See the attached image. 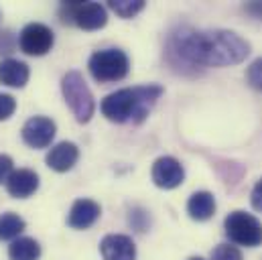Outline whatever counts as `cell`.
<instances>
[{
    "label": "cell",
    "instance_id": "cell-14",
    "mask_svg": "<svg viewBox=\"0 0 262 260\" xmlns=\"http://www.w3.org/2000/svg\"><path fill=\"white\" fill-rule=\"evenodd\" d=\"M29 81V67L18 59L0 61V83L10 88H23Z\"/></svg>",
    "mask_w": 262,
    "mask_h": 260
},
{
    "label": "cell",
    "instance_id": "cell-7",
    "mask_svg": "<svg viewBox=\"0 0 262 260\" xmlns=\"http://www.w3.org/2000/svg\"><path fill=\"white\" fill-rule=\"evenodd\" d=\"M53 43H55L53 31L41 23H31L20 33V49L33 57H41V55L49 53Z\"/></svg>",
    "mask_w": 262,
    "mask_h": 260
},
{
    "label": "cell",
    "instance_id": "cell-23",
    "mask_svg": "<svg viewBox=\"0 0 262 260\" xmlns=\"http://www.w3.org/2000/svg\"><path fill=\"white\" fill-rule=\"evenodd\" d=\"M250 201H252V207H254L256 211H262V179L254 185L252 195H250Z\"/></svg>",
    "mask_w": 262,
    "mask_h": 260
},
{
    "label": "cell",
    "instance_id": "cell-5",
    "mask_svg": "<svg viewBox=\"0 0 262 260\" xmlns=\"http://www.w3.org/2000/svg\"><path fill=\"white\" fill-rule=\"evenodd\" d=\"M224 228H226V236L230 238V242L238 246L256 248L262 244V224L252 213H246L240 209L232 211L226 218Z\"/></svg>",
    "mask_w": 262,
    "mask_h": 260
},
{
    "label": "cell",
    "instance_id": "cell-19",
    "mask_svg": "<svg viewBox=\"0 0 262 260\" xmlns=\"http://www.w3.org/2000/svg\"><path fill=\"white\" fill-rule=\"evenodd\" d=\"M211 260H242V252L232 244H220L211 252Z\"/></svg>",
    "mask_w": 262,
    "mask_h": 260
},
{
    "label": "cell",
    "instance_id": "cell-12",
    "mask_svg": "<svg viewBox=\"0 0 262 260\" xmlns=\"http://www.w3.org/2000/svg\"><path fill=\"white\" fill-rule=\"evenodd\" d=\"M6 189L8 193L16 199H25V197H31L39 189V175L31 169H18V171H12V175L8 177L6 181Z\"/></svg>",
    "mask_w": 262,
    "mask_h": 260
},
{
    "label": "cell",
    "instance_id": "cell-22",
    "mask_svg": "<svg viewBox=\"0 0 262 260\" xmlns=\"http://www.w3.org/2000/svg\"><path fill=\"white\" fill-rule=\"evenodd\" d=\"M12 175V159L8 155H0V183H6Z\"/></svg>",
    "mask_w": 262,
    "mask_h": 260
},
{
    "label": "cell",
    "instance_id": "cell-15",
    "mask_svg": "<svg viewBox=\"0 0 262 260\" xmlns=\"http://www.w3.org/2000/svg\"><path fill=\"white\" fill-rule=\"evenodd\" d=\"M187 211L197 222H205L215 213V199L209 191H197L187 201Z\"/></svg>",
    "mask_w": 262,
    "mask_h": 260
},
{
    "label": "cell",
    "instance_id": "cell-6",
    "mask_svg": "<svg viewBox=\"0 0 262 260\" xmlns=\"http://www.w3.org/2000/svg\"><path fill=\"white\" fill-rule=\"evenodd\" d=\"M59 14L63 23H73L83 31H98L108 23L106 8L98 2H63Z\"/></svg>",
    "mask_w": 262,
    "mask_h": 260
},
{
    "label": "cell",
    "instance_id": "cell-8",
    "mask_svg": "<svg viewBox=\"0 0 262 260\" xmlns=\"http://www.w3.org/2000/svg\"><path fill=\"white\" fill-rule=\"evenodd\" d=\"M185 169L183 165L173 157H161L152 165V181L161 189H175L183 183Z\"/></svg>",
    "mask_w": 262,
    "mask_h": 260
},
{
    "label": "cell",
    "instance_id": "cell-2",
    "mask_svg": "<svg viewBox=\"0 0 262 260\" xmlns=\"http://www.w3.org/2000/svg\"><path fill=\"white\" fill-rule=\"evenodd\" d=\"M163 96L161 85H138L118 90L102 100V114L112 122H142L148 110Z\"/></svg>",
    "mask_w": 262,
    "mask_h": 260
},
{
    "label": "cell",
    "instance_id": "cell-21",
    "mask_svg": "<svg viewBox=\"0 0 262 260\" xmlns=\"http://www.w3.org/2000/svg\"><path fill=\"white\" fill-rule=\"evenodd\" d=\"M14 110H16V100L10 94H0V120L10 118Z\"/></svg>",
    "mask_w": 262,
    "mask_h": 260
},
{
    "label": "cell",
    "instance_id": "cell-9",
    "mask_svg": "<svg viewBox=\"0 0 262 260\" xmlns=\"http://www.w3.org/2000/svg\"><path fill=\"white\" fill-rule=\"evenodd\" d=\"M57 126L47 116H33L23 126V140L33 148H45L55 138Z\"/></svg>",
    "mask_w": 262,
    "mask_h": 260
},
{
    "label": "cell",
    "instance_id": "cell-16",
    "mask_svg": "<svg viewBox=\"0 0 262 260\" xmlns=\"http://www.w3.org/2000/svg\"><path fill=\"white\" fill-rule=\"evenodd\" d=\"M10 260H39L41 246L33 238H16L8 248Z\"/></svg>",
    "mask_w": 262,
    "mask_h": 260
},
{
    "label": "cell",
    "instance_id": "cell-25",
    "mask_svg": "<svg viewBox=\"0 0 262 260\" xmlns=\"http://www.w3.org/2000/svg\"><path fill=\"white\" fill-rule=\"evenodd\" d=\"M189 260H205V258H201V256H193V258H189Z\"/></svg>",
    "mask_w": 262,
    "mask_h": 260
},
{
    "label": "cell",
    "instance_id": "cell-10",
    "mask_svg": "<svg viewBox=\"0 0 262 260\" xmlns=\"http://www.w3.org/2000/svg\"><path fill=\"white\" fill-rule=\"evenodd\" d=\"M100 252L104 260H134L136 258V246L132 238L124 234H110L102 240Z\"/></svg>",
    "mask_w": 262,
    "mask_h": 260
},
{
    "label": "cell",
    "instance_id": "cell-4",
    "mask_svg": "<svg viewBox=\"0 0 262 260\" xmlns=\"http://www.w3.org/2000/svg\"><path fill=\"white\" fill-rule=\"evenodd\" d=\"M88 67L96 81L110 83V81H120L128 75L130 61L126 53L120 49H102L90 57Z\"/></svg>",
    "mask_w": 262,
    "mask_h": 260
},
{
    "label": "cell",
    "instance_id": "cell-3",
    "mask_svg": "<svg viewBox=\"0 0 262 260\" xmlns=\"http://www.w3.org/2000/svg\"><path fill=\"white\" fill-rule=\"evenodd\" d=\"M61 92L66 98L69 110L73 112L77 122H90V118L94 116L96 104H94V96L83 79V75L79 71H67L61 79Z\"/></svg>",
    "mask_w": 262,
    "mask_h": 260
},
{
    "label": "cell",
    "instance_id": "cell-11",
    "mask_svg": "<svg viewBox=\"0 0 262 260\" xmlns=\"http://www.w3.org/2000/svg\"><path fill=\"white\" fill-rule=\"evenodd\" d=\"M102 209L96 201L92 199H77L73 205H71V211H69V218H67V224L75 230H85L90 226H94L100 218Z\"/></svg>",
    "mask_w": 262,
    "mask_h": 260
},
{
    "label": "cell",
    "instance_id": "cell-24",
    "mask_svg": "<svg viewBox=\"0 0 262 260\" xmlns=\"http://www.w3.org/2000/svg\"><path fill=\"white\" fill-rule=\"evenodd\" d=\"M246 12L254 18H262V2H250L246 4Z\"/></svg>",
    "mask_w": 262,
    "mask_h": 260
},
{
    "label": "cell",
    "instance_id": "cell-20",
    "mask_svg": "<svg viewBox=\"0 0 262 260\" xmlns=\"http://www.w3.org/2000/svg\"><path fill=\"white\" fill-rule=\"evenodd\" d=\"M246 79H248V83H250L254 90L262 92V57L260 59H256L254 63L248 67V71H246Z\"/></svg>",
    "mask_w": 262,
    "mask_h": 260
},
{
    "label": "cell",
    "instance_id": "cell-13",
    "mask_svg": "<svg viewBox=\"0 0 262 260\" xmlns=\"http://www.w3.org/2000/svg\"><path fill=\"white\" fill-rule=\"evenodd\" d=\"M77 159H79V148L73 142L63 140V142L55 144L49 150V155H47V167H51L57 173H66V171H69L77 163Z\"/></svg>",
    "mask_w": 262,
    "mask_h": 260
},
{
    "label": "cell",
    "instance_id": "cell-18",
    "mask_svg": "<svg viewBox=\"0 0 262 260\" xmlns=\"http://www.w3.org/2000/svg\"><path fill=\"white\" fill-rule=\"evenodd\" d=\"M110 8L122 18H132L144 8V0H112Z\"/></svg>",
    "mask_w": 262,
    "mask_h": 260
},
{
    "label": "cell",
    "instance_id": "cell-1",
    "mask_svg": "<svg viewBox=\"0 0 262 260\" xmlns=\"http://www.w3.org/2000/svg\"><path fill=\"white\" fill-rule=\"evenodd\" d=\"M167 55L175 67L195 71L197 67L242 63L250 55V45L232 31H195L181 27L171 33Z\"/></svg>",
    "mask_w": 262,
    "mask_h": 260
},
{
    "label": "cell",
    "instance_id": "cell-17",
    "mask_svg": "<svg viewBox=\"0 0 262 260\" xmlns=\"http://www.w3.org/2000/svg\"><path fill=\"white\" fill-rule=\"evenodd\" d=\"M25 230V220L18 213L6 211L0 215V240H16Z\"/></svg>",
    "mask_w": 262,
    "mask_h": 260
}]
</instances>
